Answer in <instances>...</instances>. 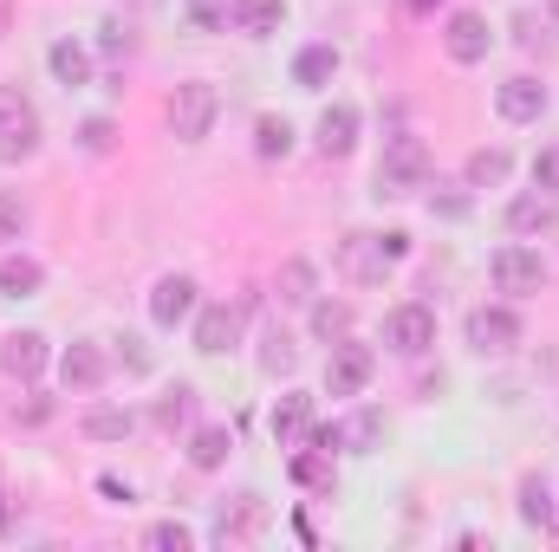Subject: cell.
I'll use <instances>...</instances> for the list:
<instances>
[{
  "instance_id": "8",
  "label": "cell",
  "mask_w": 559,
  "mask_h": 552,
  "mask_svg": "<svg viewBox=\"0 0 559 552\" xmlns=\"http://www.w3.org/2000/svg\"><path fill=\"white\" fill-rule=\"evenodd\" d=\"M241 319H248V305H202V319H195V351L202 358H222V351H235L241 345Z\"/></svg>"
},
{
  "instance_id": "20",
  "label": "cell",
  "mask_w": 559,
  "mask_h": 552,
  "mask_svg": "<svg viewBox=\"0 0 559 552\" xmlns=\"http://www.w3.org/2000/svg\"><path fill=\"white\" fill-rule=\"evenodd\" d=\"M280 20H286V0H235V26L254 33V39L280 33Z\"/></svg>"
},
{
  "instance_id": "35",
  "label": "cell",
  "mask_w": 559,
  "mask_h": 552,
  "mask_svg": "<svg viewBox=\"0 0 559 552\" xmlns=\"http://www.w3.org/2000/svg\"><path fill=\"white\" fill-rule=\"evenodd\" d=\"M534 189H554L559 195V143H547V149L534 156Z\"/></svg>"
},
{
  "instance_id": "43",
  "label": "cell",
  "mask_w": 559,
  "mask_h": 552,
  "mask_svg": "<svg viewBox=\"0 0 559 552\" xmlns=\"http://www.w3.org/2000/svg\"><path fill=\"white\" fill-rule=\"evenodd\" d=\"M547 7H554V13H559V0H547Z\"/></svg>"
},
{
  "instance_id": "6",
  "label": "cell",
  "mask_w": 559,
  "mask_h": 552,
  "mask_svg": "<svg viewBox=\"0 0 559 552\" xmlns=\"http://www.w3.org/2000/svg\"><path fill=\"white\" fill-rule=\"evenodd\" d=\"M371 371H378V358H371V345H332V358H325V391L332 397H358L365 384H371Z\"/></svg>"
},
{
  "instance_id": "3",
  "label": "cell",
  "mask_w": 559,
  "mask_h": 552,
  "mask_svg": "<svg viewBox=\"0 0 559 552\" xmlns=\"http://www.w3.org/2000/svg\"><path fill=\"white\" fill-rule=\"evenodd\" d=\"M33 149H39V111L13 85H0V163H26Z\"/></svg>"
},
{
  "instance_id": "32",
  "label": "cell",
  "mask_w": 559,
  "mask_h": 552,
  "mask_svg": "<svg viewBox=\"0 0 559 552\" xmlns=\"http://www.w3.org/2000/svg\"><path fill=\"white\" fill-rule=\"evenodd\" d=\"M228 20H235V0H189V26H202V33H215Z\"/></svg>"
},
{
  "instance_id": "2",
  "label": "cell",
  "mask_w": 559,
  "mask_h": 552,
  "mask_svg": "<svg viewBox=\"0 0 559 552\" xmlns=\"http://www.w3.org/2000/svg\"><path fill=\"white\" fill-rule=\"evenodd\" d=\"M411 189H429V143L423 137H391L384 143V163H378V195H411Z\"/></svg>"
},
{
  "instance_id": "33",
  "label": "cell",
  "mask_w": 559,
  "mask_h": 552,
  "mask_svg": "<svg viewBox=\"0 0 559 552\" xmlns=\"http://www.w3.org/2000/svg\"><path fill=\"white\" fill-rule=\"evenodd\" d=\"M261 345H267V351H261V371L286 377V371H293V338H286V332H267Z\"/></svg>"
},
{
  "instance_id": "7",
  "label": "cell",
  "mask_w": 559,
  "mask_h": 552,
  "mask_svg": "<svg viewBox=\"0 0 559 552\" xmlns=\"http://www.w3.org/2000/svg\"><path fill=\"white\" fill-rule=\"evenodd\" d=\"M384 345H391L397 358H423V351L436 345V312H429V305H397V312L384 319Z\"/></svg>"
},
{
  "instance_id": "14",
  "label": "cell",
  "mask_w": 559,
  "mask_h": 552,
  "mask_svg": "<svg viewBox=\"0 0 559 552\" xmlns=\"http://www.w3.org/2000/svg\"><path fill=\"white\" fill-rule=\"evenodd\" d=\"M554 221H559L554 189H527V195L508 202V228H514V235H540V228H554Z\"/></svg>"
},
{
  "instance_id": "42",
  "label": "cell",
  "mask_w": 559,
  "mask_h": 552,
  "mask_svg": "<svg viewBox=\"0 0 559 552\" xmlns=\"http://www.w3.org/2000/svg\"><path fill=\"white\" fill-rule=\"evenodd\" d=\"M0 26H7V7H0Z\"/></svg>"
},
{
  "instance_id": "24",
  "label": "cell",
  "mask_w": 559,
  "mask_h": 552,
  "mask_svg": "<svg viewBox=\"0 0 559 552\" xmlns=\"http://www.w3.org/2000/svg\"><path fill=\"white\" fill-rule=\"evenodd\" d=\"M521 520L527 527H540V533H554V494H547V481L534 475V481H521Z\"/></svg>"
},
{
  "instance_id": "39",
  "label": "cell",
  "mask_w": 559,
  "mask_h": 552,
  "mask_svg": "<svg viewBox=\"0 0 559 552\" xmlns=\"http://www.w3.org/2000/svg\"><path fill=\"white\" fill-rule=\"evenodd\" d=\"M429 208L449 215V221H462V215H468V195H462V189H442V195H429Z\"/></svg>"
},
{
  "instance_id": "22",
  "label": "cell",
  "mask_w": 559,
  "mask_h": 552,
  "mask_svg": "<svg viewBox=\"0 0 559 552\" xmlns=\"http://www.w3.org/2000/svg\"><path fill=\"white\" fill-rule=\"evenodd\" d=\"M332 72H338V52H332V46H306V52L293 59V79H299L306 92H319Z\"/></svg>"
},
{
  "instance_id": "28",
  "label": "cell",
  "mask_w": 559,
  "mask_h": 552,
  "mask_svg": "<svg viewBox=\"0 0 559 552\" xmlns=\"http://www.w3.org/2000/svg\"><path fill=\"white\" fill-rule=\"evenodd\" d=\"M312 267H306V261H286V267H280V299H286V305H306V299H312Z\"/></svg>"
},
{
  "instance_id": "38",
  "label": "cell",
  "mask_w": 559,
  "mask_h": 552,
  "mask_svg": "<svg viewBox=\"0 0 559 552\" xmlns=\"http://www.w3.org/2000/svg\"><path fill=\"white\" fill-rule=\"evenodd\" d=\"M26 228V208H20V195H0V241H13Z\"/></svg>"
},
{
  "instance_id": "31",
  "label": "cell",
  "mask_w": 559,
  "mask_h": 552,
  "mask_svg": "<svg viewBox=\"0 0 559 552\" xmlns=\"http://www.w3.org/2000/svg\"><path fill=\"white\" fill-rule=\"evenodd\" d=\"M189 410H195V391H189V384H176V391L156 404V422H163V429H182V422H189Z\"/></svg>"
},
{
  "instance_id": "34",
  "label": "cell",
  "mask_w": 559,
  "mask_h": 552,
  "mask_svg": "<svg viewBox=\"0 0 559 552\" xmlns=\"http://www.w3.org/2000/svg\"><path fill=\"white\" fill-rule=\"evenodd\" d=\"M79 143H85L92 156H105V149L118 143V131H111V118H85V124H79Z\"/></svg>"
},
{
  "instance_id": "30",
  "label": "cell",
  "mask_w": 559,
  "mask_h": 552,
  "mask_svg": "<svg viewBox=\"0 0 559 552\" xmlns=\"http://www.w3.org/2000/svg\"><path fill=\"white\" fill-rule=\"evenodd\" d=\"M254 149H261V156H286V149H293V124H286V118H261V124H254Z\"/></svg>"
},
{
  "instance_id": "1",
  "label": "cell",
  "mask_w": 559,
  "mask_h": 552,
  "mask_svg": "<svg viewBox=\"0 0 559 552\" xmlns=\"http://www.w3.org/2000/svg\"><path fill=\"white\" fill-rule=\"evenodd\" d=\"M404 254H411V235L404 228H391V235H345L338 241V267H345V279H358V286H378Z\"/></svg>"
},
{
  "instance_id": "9",
  "label": "cell",
  "mask_w": 559,
  "mask_h": 552,
  "mask_svg": "<svg viewBox=\"0 0 559 552\" xmlns=\"http://www.w3.org/2000/svg\"><path fill=\"white\" fill-rule=\"evenodd\" d=\"M488 274H495L501 292H514V299H527V292H540V286H547L540 254H527V248H501V254L488 261Z\"/></svg>"
},
{
  "instance_id": "11",
  "label": "cell",
  "mask_w": 559,
  "mask_h": 552,
  "mask_svg": "<svg viewBox=\"0 0 559 552\" xmlns=\"http://www.w3.org/2000/svg\"><path fill=\"white\" fill-rule=\"evenodd\" d=\"M495 111H501V118H508V124H534V118H540V111H547V85H540V79H527V72H521V79H508V85H501V92H495Z\"/></svg>"
},
{
  "instance_id": "27",
  "label": "cell",
  "mask_w": 559,
  "mask_h": 552,
  "mask_svg": "<svg viewBox=\"0 0 559 552\" xmlns=\"http://www.w3.org/2000/svg\"><path fill=\"white\" fill-rule=\"evenodd\" d=\"M312 332H319V338H345V332H352V305H345V299H319V305H312Z\"/></svg>"
},
{
  "instance_id": "15",
  "label": "cell",
  "mask_w": 559,
  "mask_h": 552,
  "mask_svg": "<svg viewBox=\"0 0 559 552\" xmlns=\"http://www.w3.org/2000/svg\"><path fill=\"white\" fill-rule=\"evenodd\" d=\"M267 429H274V442L280 448H306V435H312V397H280L274 416H267Z\"/></svg>"
},
{
  "instance_id": "29",
  "label": "cell",
  "mask_w": 559,
  "mask_h": 552,
  "mask_svg": "<svg viewBox=\"0 0 559 552\" xmlns=\"http://www.w3.org/2000/svg\"><path fill=\"white\" fill-rule=\"evenodd\" d=\"M85 435L92 442H124L131 435V410H92L85 416Z\"/></svg>"
},
{
  "instance_id": "18",
  "label": "cell",
  "mask_w": 559,
  "mask_h": 552,
  "mask_svg": "<svg viewBox=\"0 0 559 552\" xmlns=\"http://www.w3.org/2000/svg\"><path fill=\"white\" fill-rule=\"evenodd\" d=\"M46 65H52V79H59V85H72V92H79V85H92V52H85L79 39H59V46L46 52Z\"/></svg>"
},
{
  "instance_id": "37",
  "label": "cell",
  "mask_w": 559,
  "mask_h": 552,
  "mask_svg": "<svg viewBox=\"0 0 559 552\" xmlns=\"http://www.w3.org/2000/svg\"><path fill=\"white\" fill-rule=\"evenodd\" d=\"M514 39H521L527 52H547V39H554V33H547V26H540L534 13H521V20H514Z\"/></svg>"
},
{
  "instance_id": "13",
  "label": "cell",
  "mask_w": 559,
  "mask_h": 552,
  "mask_svg": "<svg viewBox=\"0 0 559 552\" xmlns=\"http://www.w3.org/2000/svg\"><path fill=\"white\" fill-rule=\"evenodd\" d=\"M189 312H195V279L189 274L156 279V292H150V319H156V325H182Z\"/></svg>"
},
{
  "instance_id": "23",
  "label": "cell",
  "mask_w": 559,
  "mask_h": 552,
  "mask_svg": "<svg viewBox=\"0 0 559 552\" xmlns=\"http://www.w3.org/2000/svg\"><path fill=\"white\" fill-rule=\"evenodd\" d=\"M508 169H514L508 149H475V156H468V189H501Z\"/></svg>"
},
{
  "instance_id": "12",
  "label": "cell",
  "mask_w": 559,
  "mask_h": 552,
  "mask_svg": "<svg viewBox=\"0 0 559 552\" xmlns=\"http://www.w3.org/2000/svg\"><path fill=\"white\" fill-rule=\"evenodd\" d=\"M105 371H111V364H105V351H98L92 338H79V345L59 358V384H66V391H79V397H85V391H98V384H105Z\"/></svg>"
},
{
  "instance_id": "16",
  "label": "cell",
  "mask_w": 559,
  "mask_h": 552,
  "mask_svg": "<svg viewBox=\"0 0 559 552\" xmlns=\"http://www.w3.org/2000/svg\"><path fill=\"white\" fill-rule=\"evenodd\" d=\"M0 364H7V377L33 384V377L46 371V338H39V332H13V338L0 345Z\"/></svg>"
},
{
  "instance_id": "26",
  "label": "cell",
  "mask_w": 559,
  "mask_h": 552,
  "mask_svg": "<svg viewBox=\"0 0 559 552\" xmlns=\"http://www.w3.org/2000/svg\"><path fill=\"white\" fill-rule=\"evenodd\" d=\"M378 435H384V416H378V410H358L345 429H338V448H358V455H365Z\"/></svg>"
},
{
  "instance_id": "10",
  "label": "cell",
  "mask_w": 559,
  "mask_h": 552,
  "mask_svg": "<svg viewBox=\"0 0 559 552\" xmlns=\"http://www.w3.org/2000/svg\"><path fill=\"white\" fill-rule=\"evenodd\" d=\"M442 46H449V59H455V65H481V59H488V46H495V33H488V20H481V13H449Z\"/></svg>"
},
{
  "instance_id": "17",
  "label": "cell",
  "mask_w": 559,
  "mask_h": 552,
  "mask_svg": "<svg viewBox=\"0 0 559 552\" xmlns=\"http://www.w3.org/2000/svg\"><path fill=\"white\" fill-rule=\"evenodd\" d=\"M319 149H325V156H352V149H358V105H325V118H319Z\"/></svg>"
},
{
  "instance_id": "5",
  "label": "cell",
  "mask_w": 559,
  "mask_h": 552,
  "mask_svg": "<svg viewBox=\"0 0 559 552\" xmlns=\"http://www.w3.org/2000/svg\"><path fill=\"white\" fill-rule=\"evenodd\" d=\"M468 345H475L481 358H508V351L521 345V319H514L508 305H475V312H468Z\"/></svg>"
},
{
  "instance_id": "4",
  "label": "cell",
  "mask_w": 559,
  "mask_h": 552,
  "mask_svg": "<svg viewBox=\"0 0 559 552\" xmlns=\"http://www.w3.org/2000/svg\"><path fill=\"white\" fill-rule=\"evenodd\" d=\"M215 111H222L215 85H176V98H169V131L182 143H202L215 131Z\"/></svg>"
},
{
  "instance_id": "44",
  "label": "cell",
  "mask_w": 559,
  "mask_h": 552,
  "mask_svg": "<svg viewBox=\"0 0 559 552\" xmlns=\"http://www.w3.org/2000/svg\"><path fill=\"white\" fill-rule=\"evenodd\" d=\"M417 7H429V0H417Z\"/></svg>"
},
{
  "instance_id": "36",
  "label": "cell",
  "mask_w": 559,
  "mask_h": 552,
  "mask_svg": "<svg viewBox=\"0 0 559 552\" xmlns=\"http://www.w3.org/2000/svg\"><path fill=\"white\" fill-rule=\"evenodd\" d=\"M150 547H156V552H189V527L163 520V527H150Z\"/></svg>"
},
{
  "instance_id": "25",
  "label": "cell",
  "mask_w": 559,
  "mask_h": 552,
  "mask_svg": "<svg viewBox=\"0 0 559 552\" xmlns=\"http://www.w3.org/2000/svg\"><path fill=\"white\" fill-rule=\"evenodd\" d=\"M293 481H299V488H332V455L306 442V448L293 455Z\"/></svg>"
},
{
  "instance_id": "19",
  "label": "cell",
  "mask_w": 559,
  "mask_h": 552,
  "mask_svg": "<svg viewBox=\"0 0 559 552\" xmlns=\"http://www.w3.org/2000/svg\"><path fill=\"white\" fill-rule=\"evenodd\" d=\"M39 286H46V267H39L33 254H7V261H0V292H7V299H33Z\"/></svg>"
},
{
  "instance_id": "41",
  "label": "cell",
  "mask_w": 559,
  "mask_h": 552,
  "mask_svg": "<svg viewBox=\"0 0 559 552\" xmlns=\"http://www.w3.org/2000/svg\"><path fill=\"white\" fill-rule=\"evenodd\" d=\"M0 533H7V494H0Z\"/></svg>"
},
{
  "instance_id": "21",
  "label": "cell",
  "mask_w": 559,
  "mask_h": 552,
  "mask_svg": "<svg viewBox=\"0 0 559 552\" xmlns=\"http://www.w3.org/2000/svg\"><path fill=\"white\" fill-rule=\"evenodd\" d=\"M228 448H235V435H228L222 422H209V429H195V435H189V461H195V468H222V461H228Z\"/></svg>"
},
{
  "instance_id": "40",
  "label": "cell",
  "mask_w": 559,
  "mask_h": 552,
  "mask_svg": "<svg viewBox=\"0 0 559 552\" xmlns=\"http://www.w3.org/2000/svg\"><path fill=\"white\" fill-rule=\"evenodd\" d=\"M98 46H105V52H124V46H131L124 20H105V26H98Z\"/></svg>"
}]
</instances>
